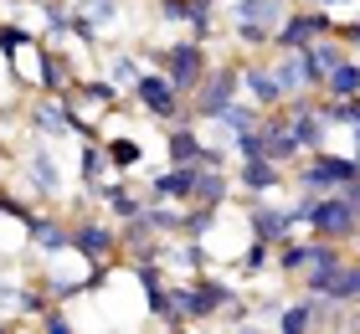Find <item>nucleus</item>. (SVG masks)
<instances>
[{
	"instance_id": "c9c22d12",
	"label": "nucleus",
	"mask_w": 360,
	"mask_h": 334,
	"mask_svg": "<svg viewBox=\"0 0 360 334\" xmlns=\"http://www.w3.org/2000/svg\"><path fill=\"white\" fill-rule=\"evenodd\" d=\"M345 329H360V304H355V314H350V319H345Z\"/></svg>"
},
{
	"instance_id": "2f4dec72",
	"label": "nucleus",
	"mask_w": 360,
	"mask_h": 334,
	"mask_svg": "<svg viewBox=\"0 0 360 334\" xmlns=\"http://www.w3.org/2000/svg\"><path fill=\"white\" fill-rule=\"evenodd\" d=\"M237 160H268V139H263V124L252 134H242L237 139Z\"/></svg>"
},
{
	"instance_id": "5701e85b",
	"label": "nucleus",
	"mask_w": 360,
	"mask_h": 334,
	"mask_svg": "<svg viewBox=\"0 0 360 334\" xmlns=\"http://www.w3.org/2000/svg\"><path fill=\"white\" fill-rule=\"evenodd\" d=\"M324 93H330V98H360V57L340 62L335 72L324 77Z\"/></svg>"
},
{
	"instance_id": "393cba45",
	"label": "nucleus",
	"mask_w": 360,
	"mask_h": 334,
	"mask_svg": "<svg viewBox=\"0 0 360 334\" xmlns=\"http://www.w3.org/2000/svg\"><path fill=\"white\" fill-rule=\"evenodd\" d=\"M139 77H144V67H139L134 52H119V57L108 62V82H113L119 93H134V82H139Z\"/></svg>"
},
{
	"instance_id": "412c9836",
	"label": "nucleus",
	"mask_w": 360,
	"mask_h": 334,
	"mask_svg": "<svg viewBox=\"0 0 360 334\" xmlns=\"http://www.w3.org/2000/svg\"><path fill=\"white\" fill-rule=\"evenodd\" d=\"M98 200H108L113 221H134V216H144V206H150V195H139V191H129V186H103Z\"/></svg>"
},
{
	"instance_id": "a211bd4d",
	"label": "nucleus",
	"mask_w": 360,
	"mask_h": 334,
	"mask_svg": "<svg viewBox=\"0 0 360 334\" xmlns=\"http://www.w3.org/2000/svg\"><path fill=\"white\" fill-rule=\"evenodd\" d=\"M201 149H206V134L201 124H170L165 129V160L170 165H201Z\"/></svg>"
},
{
	"instance_id": "e433bc0d",
	"label": "nucleus",
	"mask_w": 360,
	"mask_h": 334,
	"mask_svg": "<svg viewBox=\"0 0 360 334\" xmlns=\"http://www.w3.org/2000/svg\"><path fill=\"white\" fill-rule=\"evenodd\" d=\"M0 334H6V324H0Z\"/></svg>"
},
{
	"instance_id": "ddd939ff",
	"label": "nucleus",
	"mask_w": 360,
	"mask_h": 334,
	"mask_svg": "<svg viewBox=\"0 0 360 334\" xmlns=\"http://www.w3.org/2000/svg\"><path fill=\"white\" fill-rule=\"evenodd\" d=\"M119 242L124 237H113L108 221H77L72 226V252L88 257V262H108L113 252H119Z\"/></svg>"
},
{
	"instance_id": "6ab92c4d",
	"label": "nucleus",
	"mask_w": 360,
	"mask_h": 334,
	"mask_svg": "<svg viewBox=\"0 0 360 334\" xmlns=\"http://www.w3.org/2000/svg\"><path fill=\"white\" fill-rule=\"evenodd\" d=\"M242 93H248L263 113L283 103V88H278V77H273V62H248L242 67Z\"/></svg>"
},
{
	"instance_id": "bb28decb",
	"label": "nucleus",
	"mask_w": 360,
	"mask_h": 334,
	"mask_svg": "<svg viewBox=\"0 0 360 334\" xmlns=\"http://www.w3.org/2000/svg\"><path fill=\"white\" fill-rule=\"evenodd\" d=\"M108 160H113V170H134L144 160V149H139V139H108Z\"/></svg>"
},
{
	"instance_id": "f8f14e48",
	"label": "nucleus",
	"mask_w": 360,
	"mask_h": 334,
	"mask_svg": "<svg viewBox=\"0 0 360 334\" xmlns=\"http://www.w3.org/2000/svg\"><path fill=\"white\" fill-rule=\"evenodd\" d=\"M304 288H319V293H330L340 309H355V304H360V257H355V262L330 267V273L304 278Z\"/></svg>"
},
{
	"instance_id": "473e14b6",
	"label": "nucleus",
	"mask_w": 360,
	"mask_h": 334,
	"mask_svg": "<svg viewBox=\"0 0 360 334\" xmlns=\"http://www.w3.org/2000/svg\"><path fill=\"white\" fill-rule=\"evenodd\" d=\"M41 329H52V334H72L77 324H72V319H68L62 309H46V314H41Z\"/></svg>"
},
{
	"instance_id": "7ed1b4c3",
	"label": "nucleus",
	"mask_w": 360,
	"mask_h": 334,
	"mask_svg": "<svg viewBox=\"0 0 360 334\" xmlns=\"http://www.w3.org/2000/svg\"><path fill=\"white\" fill-rule=\"evenodd\" d=\"M134 103L144 108V119H160V124H186V119H195V113L186 108V93L175 88V82L165 77V67H150L139 82H134Z\"/></svg>"
},
{
	"instance_id": "f257e3e1",
	"label": "nucleus",
	"mask_w": 360,
	"mask_h": 334,
	"mask_svg": "<svg viewBox=\"0 0 360 334\" xmlns=\"http://www.w3.org/2000/svg\"><path fill=\"white\" fill-rule=\"evenodd\" d=\"M360 180V160L355 155H335V149H314L293 165V191H345Z\"/></svg>"
},
{
	"instance_id": "f3484780",
	"label": "nucleus",
	"mask_w": 360,
	"mask_h": 334,
	"mask_svg": "<svg viewBox=\"0 0 360 334\" xmlns=\"http://www.w3.org/2000/svg\"><path fill=\"white\" fill-rule=\"evenodd\" d=\"M26 237H31V247H37L41 257H62V252L72 247V226L57 221V216H31V221H26Z\"/></svg>"
},
{
	"instance_id": "0eeeda50",
	"label": "nucleus",
	"mask_w": 360,
	"mask_h": 334,
	"mask_svg": "<svg viewBox=\"0 0 360 334\" xmlns=\"http://www.w3.org/2000/svg\"><path fill=\"white\" fill-rule=\"evenodd\" d=\"M330 31H335V11H324V6H299V11H288L283 26L273 31V52L309 46V41H319V37H330Z\"/></svg>"
},
{
	"instance_id": "20e7f679",
	"label": "nucleus",
	"mask_w": 360,
	"mask_h": 334,
	"mask_svg": "<svg viewBox=\"0 0 360 334\" xmlns=\"http://www.w3.org/2000/svg\"><path fill=\"white\" fill-rule=\"evenodd\" d=\"M309 237H330V242H355L360 237V206L345 191H324L314 200V216H309Z\"/></svg>"
},
{
	"instance_id": "aec40b11",
	"label": "nucleus",
	"mask_w": 360,
	"mask_h": 334,
	"mask_svg": "<svg viewBox=\"0 0 360 334\" xmlns=\"http://www.w3.org/2000/svg\"><path fill=\"white\" fill-rule=\"evenodd\" d=\"M237 191V175L232 170H206L201 165V180H195V195H191V206L195 200H206V206H226V195Z\"/></svg>"
},
{
	"instance_id": "4be33fe9",
	"label": "nucleus",
	"mask_w": 360,
	"mask_h": 334,
	"mask_svg": "<svg viewBox=\"0 0 360 334\" xmlns=\"http://www.w3.org/2000/svg\"><path fill=\"white\" fill-rule=\"evenodd\" d=\"M37 37H41L46 46H57L62 37H72V11H62L57 0H52V6L41 0V6H37Z\"/></svg>"
},
{
	"instance_id": "1a4fd4ad",
	"label": "nucleus",
	"mask_w": 360,
	"mask_h": 334,
	"mask_svg": "<svg viewBox=\"0 0 360 334\" xmlns=\"http://www.w3.org/2000/svg\"><path fill=\"white\" fill-rule=\"evenodd\" d=\"M26 191L37 200H62V195H68V175H62V165L52 155V139L26 155Z\"/></svg>"
},
{
	"instance_id": "7c9ffc66",
	"label": "nucleus",
	"mask_w": 360,
	"mask_h": 334,
	"mask_svg": "<svg viewBox=\"0 0 360 334\" xmlns=\"http://www.w3.org/2000/svg\"><path fill=\"white\" fill-rule=\"evenodd\" d=\"M26 41H37V31H21V26H0V57H15V52H21V46Z\"/></svg>"
},
{
	"instance_id": "cd10ccee",
	"label": "nucleus",
	"mask_w": 360,
	"mask_h": 334,
	"mask_svg": "<svg viewBox=\"0 0 360 334\" xmlns=\"http://www.w3.org/2000/svg\"><path fill=\"white\" fill-rule=\"evenodd\" d=\"M268 252H273V242H263V237H252V242H248V252H242V278L263 273V267H268Z\"/></svg>"
},
{
	"instance_id": "9b49d317",
	"label": "nucleus",
	"mask_w": 360,
	"mask_h": 334,
	"mask_svg": "<svg viewBox=\"0 0 360 334\" xmlns=\"http://www.w3.org/2000/svg\"><path fill=\"white\" fill-rule=\"evenodd\" d=\"M248 231L278 247V242H288L299 226H293L288 206H273V195H252V206H248Z\"/></svg>"
},
{
	"instance_id": "423d86ee",
	"label": "nucleus",
	"mask_w": 360,
	"mask_h": 334,
	"mask_svg": "<svg viewBox=\"0 0 360 334\" xmlns=\"http://www.w3.org/2000/svg\"><path fill=\"white\" fill-rule=\"evenodd\" d=\"M237 98H242V67H232V62L206 67V77L195 82V93H191V113L195 119H217V113L226 103H237Z\"/></svg>"
},
{
	"instance_id": "f704fd0d",
	"label": "nucleus",
	"mask_w": 360,
	"mask_h": 334,
	"mask_svg": "<svg viewBox=\"0 0 360 334\" xmlns=\"http://www.w3.org/2000/svg\"><path fill=\"white\" fill-rule=\"evenodd\" d=\"M350 139H355V144H350V155L360 160V124H350Z\"/></svg>"
},
{
	"instance_id": "c85d7f7f",
	"label": "nucleus",
	"mask_w": 360,
	"mask_h": 334,
	"mask_svg": "<svg viewBox=\"0 0 360 334\" xmlns=\"http://www.w3.org/2000/svg\"><path fill=\"white\" fill-rule=\"evenodd\" d=\"M191 11H195V0H155V15H160V21H170V26H186Z\"/></svg>"
},
{
	"instance_id": "b1692460",
	"label": "nucleus",
	"mask_w": 360,
	"mask_h": 334,
	"mask_svg": "<svg viewBox=\"0 0 360 334\" xmlns=\"http://www.w3.org/2000/svg\"><path fill=\"white\" fill-rule=\"evenodd\" d=\"M77 170H83V180L88 186H98V180H103L108 170H113V160H108V144H83V155H77Z\"/></svg>"
},
{
	"instance_id": "c756f323",
	"label": "nucleus",
	"mask_w": 360,
	"mask_h": 334,
	"mask_svg": "<svg viewBox=\"0 0 360 334\" xmlns=\"http://www.w3.org/2000/svg\"><path fill=\"white\" fill-rule=\"evenodd\" d=\"M77 11H88L98 26H108V21H119V11H124V0H77Z\"/></svg>"
},
{
	"instance_id": "9d476101",
	"label": "nucleus",
	"mask_w": 360,
	"mask_h": 334,
	"mask_svg": "<svg viewBox=\"0 0 360 334\" xmlns=\"http://www.w3.org/2000/svg\"><path fill=\"white\" fill-rule=\"evenodd\" d=\"M273 77L283 98H299V93H319V77H314V62H309V46H293V52H273Z\"/></svg>"
},
{
	"instance_id": "f03ea898",
	"label": "nucleus",
	"mask_w": 360,
	"mask_h": 334,
	"mask_svg": "<svg viewBox=\"0 0 360 334\" xmlns=\"http://www.w3.org/2000/svg\"><path fill=\"white\" fill-rule=\"evenodd\" d=\"M288 0H232V37L252 52L273 46V31L283 26Z\"/></svg>"
},
{
	"instance_id": "72a5a7b5",
	"label": "nucleus",
	"mask_w": 360,
	"mask_h": 334,
	"mask_svg": "<svg viewBox=\"0 0 360 334\" xmlns=\"http://www.w3.org/2000/svg\"><path fill=\"white\" fill-rule=\"evenodd\" d=\"M293 6H324V11H345V6H355V0H293Z\"/></svg>"
},
{
	"instance_id": "a878e982",
	"label": "nucleus",
	"mask_w": 360,
	"mask_h": 334,
	"mask_svg": "<svg viewBox=\"0 0 360 334\" xmlns=\"http://www.w3.org/2000/svg\"><path fill=\"white\" fill-rule=\"evenodd\" d=\"M278 329H283V334H309V329H319L309 298H304V304H283V309H278Z\"/></svg>"
},
{
	"instance_id": "2eb2a0df",
	"label": "nucleus",
	"mask_w": 360,
	"mask_h": 334,
	"mask_svg": "<svg viewBox=\"0 0 360 334\" xmlns=\"http://www.w3.org/2000/svg\"><path fill=\"white\" fill-rule=\"evenodd\" d=\"M283 180H288V165H278V160L237 165V191H248V195H273V191H283Z\"/></svg>"
},
{
	"instance_id": "39448f33",
	"label": "nucleus",
	"mask_w": 360,
	"mask_h": 334,
	"mask_svg": "<svg viewBox=\"0 0 360 334\" xmlns=\"http://www.w3.org/2000/svg\"><path fill=\"white\" fill-rule=\"evenodd\" d=\"M155 67H165V77L191 98V93H195V82H201V77H206V67H211V52H206V41L186 37V41L160 46V52H155Z\"/></svg>"
},
{
	"instance_id": "4468645a",
	"label": "nucleus",
	"mask_w": 360,
	"mask_h": 334,
	"mask_svg": "<svg viewBox=\"0 0 360 334\" xmlns=\"http://www.w3.org/2000/svg\"><path fill=\"white\" fill-rule=\"evenodd\" d=\"M195 180H201V165H165L150 175V200H191Z\"/></svg>"
},
{
	"instance_id": "6e6552de",
	"label": "nucleus",
	"mask_w": 360,
	"mask_h": 334,
	"mask_svg": "<svg viewBox=\"0 0 360 334\" xmlns=\"http://www.w3.org/2000/svg\"><path fill=\"white\" fill-rule=\"evenodd\" d=\"M26 124H31V134L37 139H68V134H83L77 129V113H72V103L62 93H46V98H37L31 103V113H26Z\"/></svg>"
},
{
	"instance_id": "dca6fc26",
	"label": "nucleus",
	"mask_w": 360,
	"mask_h": 334,
	"mask_svg": "<svg viewBox=\"0 0 360 334\" xmlns=\"http://www.w3.org/2000/svg\"><path fill=\"white\" fill-rule=\"evenodd\" d=\"M263 139H268V160L288 165V170L304 160V144L293 139V129H288V119H283V108H268V119H263Z\"/></svg>"
}]
</instances>
